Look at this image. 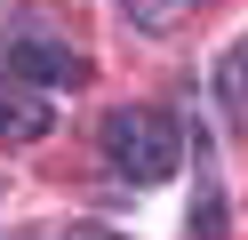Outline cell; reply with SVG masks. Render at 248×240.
<instances>
[{"mask_svg":"<svg viewBox=\"0 0 248 240\" xmlns=\"http://www.w3.org/2000/svg\"><path fill=\"white\" fill-rule=\"evenodd\" d=\"M104 160L128 184H168L184 168V128L160 104H120V112H104Z\"/></svg>","mask_w":248,"mask_h":240,"instance_id":"cell-1","label":"cell"},{"mask_svg":"<svg viewBox=\"0 0 248 240\" xmlns=\"http://www.w3.org/2000/svg\"><path fill=\"white\" fill-rule=\"evenodd\" d=\"M8 72H16V88H80L88 80V56L72 40H56V32H16L8 40Z\"/></svg>","mask_w":248,"mask_h":240,"instance_id":"cell-2","label":"cell"},{"mask_svg":"<svg viewBox=\"0 0 248 240\" xmlns=\"http://www.w3.org/2000/svg\"><path fill=\"white\" fill-rule=\"evenodd\" d=\"M48 136V96L40 88H0V144H40Z\"/></svg>","mask_w":248,"mask_h":240,"instance_id":"cell-3","label":"cell"},{"mask_svg":"<svg viewBox=\"0 0 248 240\" xmlns=\"http://www.w3.org/2000/svg\"><path fill=\"white\" fill-rule=\"evenodd\" d=\"M120 16H128L136 32H176L184 16H192V0H120Z\"/></svg>","mask_w":248,"mask_h":240,"instance_id":"cell-4","label":"cell"},{"mask_svg":"<svg viewBox=\"0 0 248 240\" xmlns=\"http://www.w3.org/2000/svg\"><path fill=\"white\" fill-rule=\"evenodd\" d=\"M216 96H224V104H232V112H240V120H248V40L232 48L224 64H216Z\"/></svg>","mask_w":248,"mask_h":240,"instance_id":"cell-5","label":"cell"},{"mask_svg":"<svg viewBox=\"0 0 248 240\" xmlns=\"http://www.w3.org/2000/svg\"><path fill=\"white\" fill-rule=\"evenodd\" d=\"M72 240H112V232H104V224H80V232H72Z\"/></svg>","mask_w":248,"mask_h":240,"instance_id":"cell-6","label":"cell"}]
</instances>
